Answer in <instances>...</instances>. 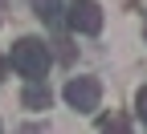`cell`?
Segmentation results:
<instances>
[{"label": "cell", "mask_w": 147, "mask_h": 134, "mask_svg": "<svg viewBox=\"0 0 147 134\" xmlns=\"http://www.w3.org/2000/svg\"><path fill=\"white\" fill-rule=\"evenodd\" d=\"M12 69L16 73H25V77H45V69H49V49L45 41H37V37H21V41L12 45Z\"/></svg>", "instance_id": "6da1fadb"}, {"label": "cell", "mask_w": 147, "mask_h": 134, "mask_svg": "<svg viewBox=\"0 0 147 134\" xmlns=\"http://www.w3.org/2000/svg\"><path fill=\"white\" fill-rule=\"evenodd\" d=\"M65 102L78 110V114L98 110V102H102V85H98V77H74V81L65 85Z\"/></svg>", "instance_id": "7a4b0ae2"}, {"label": "cell", "mask_w": 147, "mask_h": 134, "mask_svg": "<svg viewBox=\"0 0 147 134\" xmlns=\"http://www.w3.org/2000/svg\"><path fill=\"white\" fill-rule=\"evenodd\" d=\"M69 25L78 33H98L102 29V8L94 4V0H78V4L69 8Z\"/></svg>", "instance_id": "3957f363"}, {"label": "cell", "mask_w": 147, "mask_h": 134, "mask_svg": "<svg viewBox=\"0 0 147 134\" xmlns=\"http://www.w3.org/2000/svg\"><path fill=\"white\" fill-rule=\"evenodd\" d=\"M21 102H25V110H49L53 93H49L45 77H29V85H25V93H21Z\"/></svg>", "instance_id": "277c9868"}, {"label": "cell", "mask_w": 147, "mask_h": 134, "mask_svg": "<svg viewBox=\"0 0 147 134\" xmlns=\"http://www.w3.org/2000/svg\"><path fill=\"white\" fill-rule=\"evenodd\" d=\"M33 12L41 16L45 25H57L61 21V0H33Z\"/></svg>", "instance_id": "5b68a950"}, {"label": "cell", "mask_w": 147, "mask_h": 134, "mask_svg": "<svg viewBox=\"0 0 147 134\" xmlns=\"http://www.w3.org/2000/svg\"><path fill=\"white\" fill-rule=\"evenodd\" d=\"M135 114L147 122V89H139V93H135Z\"/></svg>", "instance_id": "8992f818"}, {"label": "cell", "mask_w": 147, "mask_h": 134, "mask_svg": "<svg viewBox=\"0 0 147 134\" xmlns=\"http://www.w3.org/2000/svg\"><path fill=\"white\" fill-rule=\"evenodd\" d=\"M102 130H127L123 118H102Z\"/></svg>", "instance_id": "52a82bcc"}, {"label": "cell", "mask_w": 147, "mask_h": 134, "mask_svg": "<svg viewBox=\"0 0 147 134\" xmlns=\"http://www.w3.org/2000/svg\"><path fill=\"white\" fill-rule=\"evenodd\" d=\"M0 77H4V57H0Z\"/></svg>", "instance_id": "ba28073f"}, {"label": "cell", "mask_w": 147, "mask_h": 134, "mask_svg": "<svg viewBox=\"0 0 147 134\" xmlns=\"http://www.w3.org/2000/svg\"><path fill=\"white\" fill-rule=\"evenodd\" d=\"M143 33H147V25H143Z\"/></svg>", "instance_id": "9c48e42d"}]
</instances>
